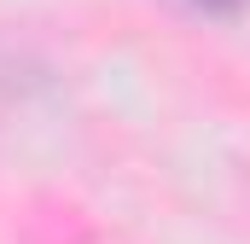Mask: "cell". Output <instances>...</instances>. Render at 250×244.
Here are the masks:
<instances>
[{
	"label": "cell",
	"mask_w": 250,
	"mask_h": 244,
	"mask_svg": "<svg viewBox=\"0 0 250 244\" xmlns=\"http://www.w3.org/2000/svg\"><path fill=\"white\" fill-rule=\"evenodd\" d=\"M192 6H204V12H239L245 0H192Z\"/></svg>",
	"instance_id": "cell-1"
}]
</instances>
